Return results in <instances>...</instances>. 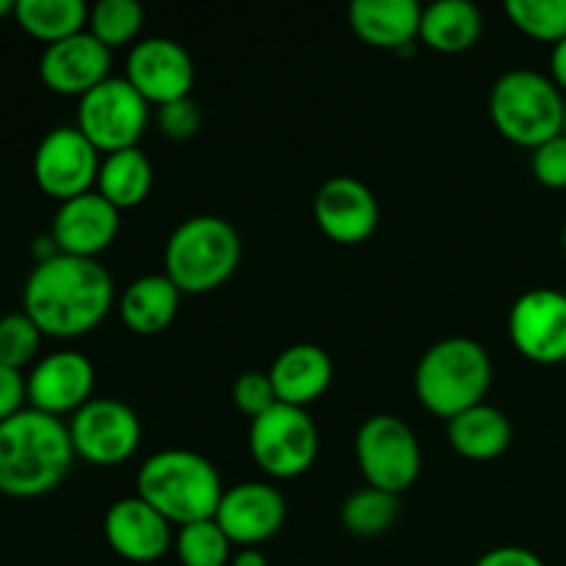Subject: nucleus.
Returning a JSON list of instances; mask_svg holds the SVG:
<instances>
[{
  "instance_id": "nucleus-1",
  "label": "nucleus",
  "mask_w": 566,
  "mask_h": 566,
  "mask_svg": "<svg viewBox=\"0 0 566 566\" xmlns=\"http://www.w3.org/2000/svg\"><path fill=\"white\" fill-rule=\"evenodd\" d=\"M114 304V276L99 260L55 254L33 265L22 287V313L44 337L72 340L97 329Z\"/></svg>"
},
{
  "instance_id": "nucleus-2",
  "label": "nucleus",
  "mask_w": 566,
  "mask_h": 566,
  "mask_svg": "<svg viewBox=\"0 0 566 566\" xmlns=\"http://www.w3.org/2000/svg\"><path fill=\"white\" fill-rule=\"evenodd\" d=\"M72 462L75 448L61 418L28 407L0 423V495L20 501L50 495L64 484Z\"/></svg>"
},
{
  "instance_id": "nucleus-3",
  "label": "nucleus",
  "mask_w": 566,
  "mask_h": 566,
  "mask_svg": "<svg viewBox=\"0 0 566 566\" xmlns=\"http://www.w3.org/2000/svg\"><path fill=\"white\" fill-rule=\"evenodd\" d=\"M136 495L164 514L171 525L182 528L216 517L224 484L216 464L202 453L166 448L138 468Z\"/></svg>"
},
{
  "instance_id": "nucleus-4",
  "label": "nucleus",
  "mask_w": 566,
  "mask_h": 566,
  "mask_svg": "<svg viewBox=\"0 0 566 566\" xmlns=\"http://www.w3.org/2000/svg\"><path fill=\"white\" fill-rule=\"evenodd\" d=\"M492 357L473 337H446L420 357L415 392L431 415L453 420L484 403L492 387Z\"/></svg>"
},
{
  "instance_id": "nucleus-5",
  "label": "nucleus",
  "mask_w": 566,
  "mask_h": 566,
  "mask_svg": "<svg viewBox=\"0 0 566 566\" xmlns=\"http://www.w3.org/2000/svg\"><path fill=\"white\" fill-rule=\"evenodd\" d=\"M241 235L221 216H191L171 230L164 247V274L180 293L219 291L241 265Z\"/></svg>"
},
{
  "instance_id": "nucleus-6",
  "label": "nucleus",
  "mask_w": 566,
  "mask_h": 566,
  "mask_svg": "<svg viewBox=\"0 0 566 566\" xmlns=\"http://www.w3.org/2000/svg\"><path fill=\"white\" fill-rule=\"evenodd\" d=\"M566 97L562 88L536 70H509L490 94L495 130L517 147L536 149L564 133Z\"/></svg>"
},
{
  "instance_id": "nucleus-7",
  "label": "nucleus",
  "mask_w": 566,
  "mask_h": 566,
  "mask_svg": "<svg viewBox=\"0 0 566 566\" xmlns=\"http://www.w3.org/2000/svg\"><path fill=\"white\" fill-rule=\"evenodd\" d=\"M354 453L368 486L401 495L423 468L418 434L398 415H370L357 431Z\"/></svg>"
},
{
  "instance_id": "nucleus-8",
  "label": "nucleus",
  "mask_w": 566,
  "mask_h": 566,
  "mask_svg": "<svg viewBox=\"0 0 566 566\" xmlns=\"http://www.w3.org/2000/svg\"><path fill=\"white\" fill-rule=\"evenodd\" d=\"M249 453L271 479H298L318 457V429L307 409L276 403L249 426Z\"/></svg>"
},
{
  "instance_id": "nucleus-9",
  "label": "nucleus",
  "mask_w": 566,
  "mask_h": 566,
  "mask_svg": "<svg viewBox=\"0 0 566 566\" xmlns=\"http://www.w3.org/2000/svg\"><path fill=\"white\" fill-rule=\"evenodd\" d=\"M149 125V103L127 77H108L77 99V130L97 147L114 155L138 147Z\"/></svg>"
},
{
  "instance_id": "nucleus-10",
  "label": "nucleus",
  "mask_w": 566,
  "mask_h": 566,
  "mask_svg": "<svg viewBox=\"0 0 566 566\" xmlns=\"http://www.w3.org/2000/svg\"><path fill=\"white\" fill-rule=\"evenodd\" d=\"M66 429L75 457L94 468L125 464L142 446V420L119 398H92L72 415Z\"/></svg>"
},
{
  "instance_id": "nucleus-11",
  "label": "nucleus",
  "mask_w": 566,
  "mask_h": 566,
  "mask_svg": "<svg viewBox=\"0 0 566 566\" xmlns=\"http://www.w3.org/2000/svg\"><path fill=\"white\" fill-rule=\"evenodd\" d=\"M97 147L75 125L53 127L33 153V180L48 197L66 202L97 186Z\"/></svg>"
},
{
  "instance_id": "nucleus-12",
  "label": "nucleus",
  "mask_w": 566,
  "mask_h": 566,
  "mask_svg": "<svg viewBox=\"0 0 566 566\" xmlns=\"http://www.w3.org/2000/svg\"><path fill=\"white\" fill-rule=\"evenodd\" d=\"M512 346L528 363H566V293L556 287H534L509 310Z\"/></svg>"
},
{
  "instance_id": "nucleus-13",
  "label": "nucleus",
  "mask_w": 566,
  "mask_h": 566,
  "mask_svg": "<svg viewBox=\"0 0 566 566\" xmlns=\"http://www.w3.org/2000/svg\"><path fill=\"white\" fill-rule=\"evenodd\" d=\"M125 77L149 105L160 108L175 99L191 97L197 66L177 39L149 36L130 48Z\"/></svg>"
},
{
  "instance_id": "nucleus-14",
  "label": "nucleus",
  "mask_w": 566,
  "mask_h": 566,
  "mask_svg": "<svg viewBox=\"0 0 566 566\" xmlns=\"http://www.w3.org/2000/svg\"><path fill=\"white\" fill-rule=\"evenodd\" d=\"M94 381L97 374L86 354L55 352L39 359L25 376V396L36 412L64 418L92 401Z\"/></svg>"
},
{
  "instance_id": "nucleus-15",
  "label": "nucleus",
  "mask_w": 566,
  "mask_h": 566,
  "mask_svg": "<svg viewBox=\"0 0 566 566\" xmlns=\"http://www.w3.org/2000/svg\"><path fill=\"white\" fill-rule=\"evenodd\" d=\"M313 216L329 241L357 247L379 227V199L357 177H329L315 193Z\"/></svg>"
},
{
  "instance_id": "nucleus-16",
  "label": "nucleus",
  "mask_w": 566,
  "mask_h": 566,
  "mask_svg": "<svg viewBox=\"0 0 566 566\" xmlns=\"http://www.w3.org/2000/svg\"><path fill=\"white\" fill-rule=\"evenodd\" d=\"M216 523L238 547H258L274 539L287 520V501L276 486L263 481H243L224 490Z\"/></svg>"
},
{
  "instance_id": "nucleus-17",
  "label": "nucleus",
  "mask_w": 566,
  "mask_h": 566,
  "mask_svg": "<svg viewBox=\"0 0 566 566\" xmlns=\"http://www.w3.org/2000/svg\"><path fill=\"white\" fill-rule=\"evenodd\" d=\"M103 534L111 551L130 564H153L169 553L171 523L138 495L111 503L103 520Z\"/></svg>"
},
{
  "instance_id": "nucleus-18",
  "label": "nucleus",
  "mask_w": 566,
  "mask_h": 566,
  "mask_svg": "<svg viewBox=\"0 0 566 566\" xmlns=\"http://www.w3.org/2000/svg\"><path fill=\"white\" fill-rule=\"evenodd\" d=\"M39 77L53 94L81 99L111 77V50L88 31H81L44 48Z\"/></svg>"
},
{
  "instance_id": "nucleus-19",
  "label": "nucleus",
  "mask_w": 566,
  "mask_h": 566,
  "mask_svg": "<svg viewBox=\"0 0 566 566\" xmlns=\"http://www.w3.org/2000/svg\"><path fill=\"white\" fill-rule=\"evenodd\" d=\"M119 213L122 210H116L97 191L81 193L59 205L50 238L59 254L97 260V254H103L119 235Z\"/></svg>"
},
{
  "instance_id": "nucleus-20",
  "label": "nucleus",
  "mask_w": 566,
  "mask_h": 566,
  "mask_svg": "<svg viewBox=\"0 0 566 566\" xmlns=\"http://www.w3.org/2000/svg\"><path fill=\"white\" fill-rule=\"evenodd\" d=\"M269 376L280 403L307 409L332 387L335 365L329 354L315 343H296L276 354Z\"/></svg>"
},
{
  "instance_id": "nucleus-21",
  "label": "nucleus",
  "mask_w": 566,
  "mask_h": 566,
  "mask_svg": "<svg viewBox=\"0 0 566 566\" xmlns=\"http://www.w3.org/2000/svg\"><path fill=\"white\" fill-rule=\"evenodd\" d=\"M423 6L418 0H354L348 25L365 44L379 50H412L420 39Z\"/></svg>"
},
{
  "instance_id": "nucleus-22",
  "label": "nucleus",
  "mask_w": 566,
  "mask_h": 566,
  "mask_svg": "<svg viewBox=\"0 0 566 566\" xmlns=\"http://www.w3.org/2000/svg\"><path fill=\"white\" fill-rule=\"evenodd\" d=\"M180 296L175 282L166 274L138 276L125 287L119 298V318L133 335L153 337L171 326L180 310Z\"/></svg>"
},
{
  "instance_id": "nucleus-23",
  "label": "nucleus",
  "mask_w": 566,
  "mask_h": 566,
  "mask_svg": "<svg viewBox=\"0 0 566 566\" xmlns=\"http://www.w3.org/2000/svg\"><path fill=\"white\" fill-rule=\"evenodd\" d=\"M512 420L492 403H479L468 412L448 420V442L453 451L470 462H492L512 446Z\"/></svg>"
},
{
  "instance_id": "nucleus-24",
  "label": "nucleus",
  "mask_w": 566,
  "mask_h": 566,
  "mask_svg": "<svg viewBox=\"0 0 566 566\" xmlns=\"http://www.w3.org/2000/svg\"><path fill=\"white\" fill-rule=\"evenodd\" d=\"M484 33V14L473 0H437L423 6L420 42L437 53H464L475 48Z\"/></svg>"
},
{
  "instance_id": "nucleus-25",
  "label": "nucleus",
  "mask_w": 566,
  "mask_h": 566,
  "mask_svg": "<svg viewBox=\"0 0 566 566\" xmlns=\"http://www.w3.org/2000/svg\"><path fill=\"white\" fill-rule=\"evenodd\" d=\"M155 182V169L142 147L122 149L105 155L97 175V193L108 199L116 210L138 208L149 197Z\"/></svg>"
},
{
  "instance_id": "nucleus-26",
  "label": "nucleus",
  "mask_w": 566,
  "mask_h": 566,
  "mask_svg": "<svg viewBox=\"0 0 566 566\" xmlns=\"http://www.w3.org/2000/svg\"><path fill=\"white\" fill-rule=\"evenodd\" d=\"M11 17L28 36L55 44L86 31L88 6L83 0H17Z\"/></svg>"
},
{
  "instance_id": "nucleus-27",
  "label": "nucleus",
  "mask_w": 566,
  "mask_h": 566,
  "mask_svg": "<svg viewBox=\"0 0 566 566\" xmlns=\"http://www.w3.org/2000/svg\"><path fill=\"white\" fill-rule=\"evenodd\" d=\"M398 514H401V501L398 495L376 486H365V490L352 492L340 509L343 528L359 539H374V536L387 534L396 525Z\"/></svg>"
},
{
  "instance_id": "nucleus-28",
  "label": "nucleus",
  "mask_w": 566,
  "mask_h": 566,
  "mask_svg": "<svg viewBox=\"0 0 566 566\" xmlns=\"http://www.w3.org/2000/svg\"><path fill=\"white\" fill-rule=\"evenodd\" d=\"M144 28V9L136 0H99L88 9V33L108 50L136 42Z\"/></svg>"
},
{
  "instance_id": "nucleus-29",
  "label": "nucleus",
  "mask_w": 566,
  "mask_h": 566,
  "mask_svg": "<svg viewBox=\"0 0 566 566\" xmlns=\"http://www.w3.org/2000/svg\"><path fill=\"white\" fill-rule=\"evenodd\" d=\"M175 553L182 566H227L232 562V542L216 520H199L177 528Z\"/></svg>"
},
{
  "instance_id": "nucleus-30",
  "label": "nucleus",
  "mask_w": 566,
  "mask_h": 566,
  "mask_svg": "<svg viewBox=\"0 0 566 566\" xmlns=\"http://www.w3.org/2000/svg\"><path fill=\"white\" fill-rule=\"evenodd\" d=\"M506 17L536 42L556 44L566 36V0H506Z\"/></svg>"
},
{
  "instance_id": "nucleus-31",
  "label": "nucleus",
  "mask_w": 566,
  "mask_h": 566,
  "mask_svg": "<svg viewBox=\"0 0 566 566\" xmlns=\"http://www.w3.org/2000/svg\"><path fill=\"white\" fill-rule=\"evenodd\" d=\"M42 332L25 313H11L0 318V365L11 370L28 368L42 346Z\"/></svg>"
},
{
  "instance_id": "nucleus-32",
  "label": "nucleus",
  "mask_w": 566,
  "mask_h": 566,
  "mask_svg": "<svg viewBox=\"0 0 566 566\" xmlns=\"http://www.w3.org/2000/svg\"><path fill=\"white\" fill-rule=\"evenodd\" d=\"M232 403L252 420L269 412L271 407H276L280 398H276L274 385H271L269 370L265 374L263 370H247V374L238 376L235 385H232Z\"/></svg>"
},
{
  "instance_id": "nucleus-33",
  "label": "nucleus",
  "mask_w": 566,
  "mask_h": 566,
  "mask_svg": "<svg viewBox=\"0 0 566 566\" xmlns=\"http://www.w3.org/2000/svg\"><path fill=\"white\" fill-rule=\"evenodd\" d=\"M155 125L171 142H188L202 127V111L191 97L175 99V103H166L155 111Z\"/></svg>"
},
{
  "instance_id": "nucleus-34",
  "label": "nucleus",
  "mask_w": 566,
  "mask_h": 566,
  "mask_svg": "<svg viewBox=\"0 0 566 566\" xmlns=\"http://www.w3.org/2000/svg\"><path fill=\"white\" fill-rule=\"evenodd\" d=\"M531 171H534L536 182L553 191H564L566 188V136L551 138V142L539 144L531 155Z\"/></svg>"
},
{
  "instance_id": "nucleus-35",
  "label": "nucleus",
  "mask_w": 566,
  "mask_h": 566,
  "mask_svg": "<svg viewBox=\"0 0 566 566\" xmlns=\"http://www.w3.org/2000/svg\"><path fill=\"white\" fill-rule=\"evenodd\" d=\"M25 401V376L20 370H11L0 365V423H6L20 409H25L22 407Z\"/></svg>"
},
{
  "instance_id": "nucleus-36",
  "label": "nucleus",
  "mask_w": 566,
  "mask_h": 566,
  "mask_svg": "<svg viewBox=\"0 0 566 566\" xmlns=\"http://www.w3.org/2000/svg\"><path fill=\"white\" fill-rule=\"evenodd\" d=\"M475 566H545L539 556L528 547H495V551L484 553V556L475 562Z\"/></svg>"
},
{
  "instance_id": "nucleus-37",
  "label": "nucleus",
  "mask_w": 566,
  "mask_h": 566,
  "mask_svg": "<svg viewBox=\"0 0 566 566\" xmlns=\"http://www.w3.org/2000/svg\"><path fill=\"white\" fill-rule=\"evenodd\" d=\"M551 81L566 92V36L551 50Z\"/></svg>"
},
{
  "instance_id": "nucleus-38",
  "label": "nucleus",
  "mask_w": 566,
  "mask_h": 566,
  "mask_svg": "<svg viewBox=\"0 0 566 566\" xmlns=\"http://www.w3.org/2000/svg\"><path fill=\"white\" fill-rule=\"evenodd\" d=\"M230 566H269V558L258 547H241L238 553H232Z\"/></svg>"
},
{
  "instance_id": "nucleus-39",
  "label": "nucleus",
  "mask_w": 566,
  "mask_h": 566,
  "mask_svg": "<svg viewBox=\"0 0 566 566\" xmlns=\"http://www.w3.org/2000/svg\"><path fill=\"white\" fill-rule=\"evenodd\" d=\"M9 14H14V0H0V20Z\"/></svg>"
},
{
  "instance_id": "nucleus-40",
  "label": "nucleus",
  "mask_w": 566,
  "mask_h": 566,
  "mask_svg": "<svg viewBox=\"0 0 566 566\" xmlns=\"http://www.w3.org/2000/svg\"><path fill=\"white\" fill-rule=\"evenodd\" d=\"M562 241H564V249H566V224H564V232H562Z\"/></svg>"
},
{
  "instance_id": "nucleus-41",
  "label": "nucleus",
  "mask_w": 566,
  "mask_h": 566,
  "mask_svg": "<svg viewBox=\"0 0 566 566\" xmlns=\"http://www.w3.org/2000/svg\"><path fill=\"white\" fill-rule=\"evenodd\" d=\"M564 136H566V111H564Z\"/></svg>"
}]
</instances>
